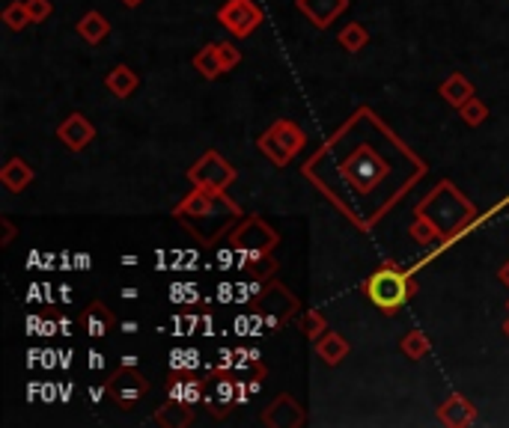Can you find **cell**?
I'll use <instances>...</instances> for the list:
<instances>
[{"label": "cell", "mask_w": 509, "mask_h": 428, "mask_svg": "<svg viewBox=\"0 0 509 428\" xmlns=\"http://www.w3.org/2000/svg\"><path fill=\"white\" fill-rule=\"evenodd\" d=\"M301 175L351 227L373 232L423 179L426 164L384 125V119L369 107H358L310 161H304Z\"/></svg>", "instance_id": "obj_1"}, {"label": "cell", "mask_w": 509, "mask_h": 428, "mask_svg": "<svg viewBox=\"0 0 509 428\" xmlns=\"http://www.w3.org/2000/svg\"><path fill=\"white\" fill-rule=\"evenodd\" d=\"M173 218L191 232V238L203 241V244H215L245 214L227 197V191H209L200 188V184H191V193H185L176 202Z\"/></svg>", "instance_id": "obj_2"}, {"label": "cell", "mask_w": 509, "mask_h": 428, "mask_svg": "<svg viewBox=\"0 0 509 428\" xmlns=\"http://www.w3.org/2000/svg\"><path fill=\"white\" fill-rule=\"evenodd\" d=\"M414 214H423L426 220H432L435 227L441 229L444 235V247L453 244L462 232L470 229L477 223V209L474 202H470L465 193H462L453 182H438L435 184V191L426 197L418 209H414Z\"/></svg>", "instance_id": "obj_3"}, {"label": "cell", "mask_w": 509, "mask_h": 428, "mask_svg": "<svg viewBox=\"0 0 509 428\" xmlns=\"http://www.w3.org/2000/svg\"><path fill=\"white\" fill-rule=\"evenodd\" d=\"M364 288H367V297L373 301V306H378L384 315H393L414 297L418 283H414L411 271H400L393 262H387L369 277Z\"/></svg>", "instance_id": "obj_4"}, {"label": "cell", "mask_w": 509, "mask_h": 428, "mask_svg": "<svg viewBox=\"0 0 509 428\" xmlns=\"http://www.w3.org/2000/svg\"><path fill=\"white\" fill-rule=\"evenodd\" d=\"M277 247V232L268 227L263 218H247L229 235V253L236 256V268L242 271L247 262L268 256Z\"/></svg>", "instance_id": "obj_5"}, {"label": "cell", "mask_w": 509, "mask_h": 428, "mask_svg": "<svg viewBox=\"0 0 509 428\" xmlns=\"http://www.w3.org/2000/svg\"><path fill=\"white\" fill-rule=\"evenodd\" d=\"M256 146L274 167H286L304 146H307V137H304V132L295 119H277L268 132L259 134Z\"/></svg>", "instance_id": "obj_6"}, {"label": "cell", "mask_w": 509, "mask_h": 428, "mask_svg": "<svg viewBox=\"0 0 509 428\" xmlns=\"http://www.w3.org/2000/svg\"><path fill=\"white\" fill-rule=\"evenodd\" d=\"M236 167L224 161V155L218 152H203L197 161L191 164L188 170V182L191 184H200V188H209V191H227L229 184L236 182Z\"/></svg>", "instance_id": "obj_7"}, {"label": "cell", "mask_w": 509, "mask_h": 428, "mask_svg": "<svg viewBox=\"0 0 509 428\" xmlns=\"http://www.w3.org/2000/svg\"><path fill=\"white\" fill-rule=\"evenodd\" d=\"M218 24L227 27L236 39H247V36L256 33V27L263 24V9L256 6V0H227L220 4V9L215 13Z\"/></svg>", "instance_id": "obj_8"}, {"label": "cell", "mask_w": 509, "mask_h": 428, "mask_svg": "<svg viewBox=\"0 0 509 428\" xmlns=\"http://www.w3.org/2000/svg\"><path fill=\"white\" fill-rule=\"evenodd\" d=\"M146 393H150V378H146L143 372H137L134 363H123V369L108 381V396L123 405L125 411L134 402H141Z\"/></svg>", "instance_id": "obj_9"}, {"label": "cell", "mask_w": 509, "mask_h": 428, "mask_svg": "<svg viewBox=\"0 0 509 428\" xmlns=\"http://www.w3.org/2000/svg\"><path fill=\"white\" fill-rule=\"evenodd\" d=\"M57 141L66 146L69 152H84V149L96 141V125H92L84 114H72L57 125Z\"/></svg>", "instance_id": "obj_10"}, {"label": "cell", "mask_w": 509, "mask_h": 428, "mask_svg": "<svg viewBox=\"0 0 509 428\" xmlns=\"http://www.w3.org/2000/svg\"><path fill=\"white\" fill-rule=\"evenodd\" d=\"M295 6L316 30H328L349 9V0H295Z\"/></svg>", "instance_id": "obj_11"}, {"label": "cell", "mask_w": 509, "mask_h": 428, "mask_svg": "<svg viewBox=\"0 0 509 428\" xmlns=\"http://www.w3.org/2000/svg\"><path fill=\"white\" fill-rule=\"evenodd\" d=\"M263 425L268 428H298L304 425V407L292 396H277L272 407L263 414Z\"/></svg>", "instance_id": "obj_12"}, {"label": "cell", "mask_w": 509, "mask_h": 428, "mask_svg": "<svg viewBox=\"0 0 509 428\" xmlns=\"http://www.w3.org/2000/svg\"><path fill=\"white\" fill-rule=\"evenodd\" d=\"M438 420L444 425H453V428H462V425H470L477 420V407L470 402L468 396L462 393H453L447 402L438 407Z\"/></svg>", "instance_id": "obj_13"}, {"label": "cell", "mask_w": 509, "mask_h": 428, "mask_svg": "<svg viewBox=\"0 0 509 428\" xmlns=\"http://www.w3.org/2000/svg\"><path fill=\"white\" fill-rule=\"evenodd\" d=\"M33 179H36L33 167L18 155L9 158V161L4 164V170H0V184H4L9 193H22L24 188H30Z\"/></svg>", "instance_id": "obj_14"}, {"label": "cell", "mask_w": 509, "mask_h": 428, "mask_svg": "<svg viewBox=\"0 0 509 428\" xmlns=\"http://www.w3.org/2000/svg\"><path fill=\"white\" fill-rule=\"evenodd\" d=\"M438 96L447 101L453 110H459L462 105H465V101H470V98L477 96V90H474V83H470L462 72H453V74H447V78L441 81Z\"/></svg>", "instance_id": "obj_15"}, {"label": "cell", "mask_w": 509, "mask_h": 428, "mask_svg": "<svg viewBox=\"0 0 509 428\" xmlns=\"http://www.w3.org/2000/svg\"><path fill=\"white\" fill-rule=\"evenodd\" d=\"M259 306H263L265 312V324H272V328H277V324L289 321L292 312H298V297H295L292 292H286L283 286H277V301L268 304V297L263 295V301H259Z\"/></svg>", "instance_id": "obj_16"}, {"label": "cell", "mask_w": 509, "mask_h": 428, "mask_svg": "<svg viewBox=\"0 0 509 428\" xmlns=\"http://www.w3.org/2000/svg\"><path fill=\"white\" fill-rule=\"evenodd\" d=\"M84 328H87V337L108 339L110 330L116 328V319H114V312H110L101 301H92L87 306V312H84Z\"/></svg>", "instance_id": "obj_17"}, {"label": "cell", "mask_w": 509, "mask_h": 428, "mask_svg": "<svg viewBox=\"0 0 509 428\" xmlns=\"http://www.w3.org/2000/svg\"><path fill=\"white\" fill-rule=\"evenodd\" d=\"M349 351H351L349 339L337 330H328L325 337L316 339V355L319 360H325L328 366H340V363L349 357Z\"/></svg>", "instance_id": "obj_18"}, {"label": "cell", "mask_w": 509, "mask_h": 428, "mask_svg": "<svg viewBox=\"0 0 509 428\" xmlns=\"http://www.w3.org/2000/svg\"><path fill=\"white\" fill-rule=\"evenodd\" d=\"M75 30H78V36H81V39H84V42L99 45V42H105V39H108L110 21L99 13V9H90V13H84V15L78 18Z\"/></svg>", "instance_id": "obj_19"}, {"label": "cell", "mask_w": 509, "mask_h": 428, "mask_svg": "<svg viewBox=\"0 0 509 428\" xmlns=\"http://www.w3.org/2000/svg\"><path fill=\"white\" fill-rule=\"evenodd\" d=\"M137 83H141V78H137L128 66H116L105 74V87L110 96H116V98H128L137 90Z\"/></svg>", "instance_id": "obj_20"}, {"label": "cell", "mask_w": 509, "mask_h": 428, "mask_svg": "<svg viewBox=\"0 0 509 428\" xmlns=\"http://www.w3.org/2000/svg\"><path fill=\"white\" fill-rule=\"evenodd\" d=\"M194 69H197L206 81H215V78H220V74L227 72V69H224V63H220L218 42L203 45V48H200L197 54H194Z\"/></svg>", "instance_id": "obj_21"}, {"label": "cell", "mask_w": 509, "mask_h": 428, "mask_svg": "<svg viewBox=\"0 0 509 428\" xmlns=\"http://www.w3.org/2000/svg\"><path fill=\"white\" fill-rule=\"evenodd\" d=\"M409 238L414 241V244H420V247H429V244H441L444 247L441 229L435 227L432 220H426L423 214H414V220H411V227H409Z\"/></svg>", "instance_id": "obj_22"}, {"label": "cell", "mask_w": 509, "mask_h": 428, "mask_svg": "<svg viewBox=\"0 0 509 428\" xmlns=\"http://www.w3.org/2000/svg\"><path fill=\"white\" fill-rule=\"evenodd\" d=\"M337 42H340V48L346 51V54H358V51H364L367 45H369V30H367L364 24L351 21V24H346L337 33Z\"/></svg>", "instance_id": "obj_23"}, {"label": "cell", "mask_w": 509, "mask_h": 428, "mask_svg": "<svg viewBox=\"0 0 509 428\" xmlns=\"http://www.w3.org/2000/svg\"><path fill=\"white\" fill-rule=\"evenodd\" d=\"M0 21L15 33L24 30V27H30L33 18H30V9H27V0H13V4H6L4 13H0Z\"/></svg>", "instance_id": "obj_24"}, {"label": "cell", "mask_w": 509, "mask_h": 428, "mask_svg": "<svg viewBox=\"0 0 509 428\" xmlns=\"http://www.w3.org/2000/svg\"><path fill=\"white\" fill-rule=\"evenodd\" d=\"M400 351H402V355L409 357V360L418 363V360H423V357L432 351V342H429V337H426L423 330H409V333L402 337V342H400Z\"/></svg>", "instance_id": "obj_25"}, {"label": "cell", "mask_w": 509, "mask_h": 428, "mask_svg": "<svg viewBox=\"0 0 509 428\" xmlns=\"http://www.w3.org/2000/svg\"><path fill=\"white\" fill-rule=\"evenodd\" d=\"M298 328H301V333H304V337H307L310 342H316L319 337H325V333H328V319H325V315H322L319 310L301 312Z\"/></svg>", "instance_id": "obj_26"}, {"label": "cell", "mask_w": 509, "mask_h": 428, "mask_svg": "<svg viewBox=\"0 0 509 428\" xmlns=\"http://www.w3.org/2000/svg\"><path fill=\"white\" fill-rule=\"evenodd\" d=\"M203 396H206V389H203L200 381H173V387H170L173 402L194 405V402H200Z\"/></svg>", "instance_id": "obj_27"}, {"label": "cell", "mask_w": 509, "mask_h": 428, "mask_svg": "<svg viewBox=\"0 0 509 428\" xmlns=\"http://www.w3.org/2000/svg\"><path fill=\"white\" fill-rule=\"evenodd\" d=\"M459 119L462 123H465L468 128H477V125H483L486 119H488V105L483 98H470V101H465V105L459 107Z\"/></svg>", "instance_id": "obj_28"}, {"label": "cell", "mask_w": 509, "mask_h": 428, "mask_svg": "<svg viewBox=\"0 0 509 428\" xmlns=\"http://www.w3.org/2000/svg\"><path fill=\"white\" fill-rule=\"evenodd\" d=\"M218 54H220V63H224L227 72L242 63V51H238L233 42H218Z\"/></svg>", "instance_id": "obj_29"}, {"label": "cell", "mask_w": 509, "mask_h": 428, "mask_svg": "<svg viewBox=\"0 0 509 428\" xmlns=\"http://www.w3.org/2000/svg\"><path fill=\"white\" fill-rule=\"evenodd\" d=\"M27 9H30L33 24H39L54 13V4H51V0H27Z\"/></svg>", "instance_id": "obj_30"}, {"label": "cell", "mask_w": 509, "mask_h": 428, "mask_svg": "<svg viewBox=\"0 0 509 428\" xmlns=\"http://www.w3.org/2000/svg\"><path fill=\"white\" fill-rule=\"evenodd\" d=\"M0 227H4V238H0V241H4V247H6L9 241H13V235H15V227H13V223H9L6 218L0 220Z\"/></svg>", "instance_id": "obj_31"}, {"label": "cell", "mask_w": 509, "mask_h": 428, "mask_svg": "<svg viewBox=\"0 0 509 428\" xmlns=\"http://www.w3.org/2000/svg\"><path fill=\"white\" fill-rule=\"evenodd\" d=\"M497 280H501V286L509 288V259H506V262H504L501 268H497Z\"/></svg>", "instance_id": "obj_32"}, {"label": "cell", "mask_w": 509, "mask_h": 428, "mask_svg": "<svg viewBox=\"0 0 509 428\" xmlns=\"http://www.w3.org/2000/svg\"><path fill=\"white\" fill-rule=\"evenodd\" d=\"M119 4H125L128 9H134V6H141V4H143V0H119Z\"/></svg>", "instance_id": "obj_33"}, {"label": "cell", "mask_w": 509, "mask_h": 428, "mask_svg": "<svg viewBox=\"0 0 509 428\" xmlns=\"http://www.w3.org/2000/svg\"><path fill=\"white\" fill-rule=\"evenodd\" d=\"M501 330H504V337L509 339V315H506V319H504V324H501Z\"/></svg>", "instance_id": "obj_34"}, {"label": "cell", "mask_w": 509, "mask_h": 428, "mask_svg": "<svg viewBox=\"0 0 509 428\" xmlns=\"http://www.w3.org/2000/svg\"><path fill=\"white\" fill-rule=\"evenodd\" d=\"M506 310H509V301H506Z\"/></svg>", "instance_id": "obj_35"}]
</instances>
